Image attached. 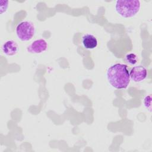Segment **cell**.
Listing matches in <instances>:
<instances>
[{"label": "cell", "instance_id": "6da1fadb", "mask_svg": "<svg viewBox=\"0 0 152 152\" xmlns=\"http://www.w3.org/2000/svg\"><path fill=\"white\" fill-rule=\"evenodd\" d=\"M106 77L109 84L116 89L126 88L130 83L129 73L125 64H116L109 67Z\"/></svg>", "mask_w": 152, "mask_h": 152}, {"label": "cell", "instance_id": "7a4b0ae2", "mask_svg": "<svg viewBox=\"0 0 152 152\" xmlns=\"http://www.w3.org/2000/svg\"><path fill=\"white\" fill-rule=\"evenodd\" d=\"M140 1L138 0H118L115 4V9L118 14L124 18L135 16L140 11Z\"/></svg>", "mask_w": 152, "mask_h": 152}, {"label": "cell", "instance_id": "3957f363", "mask_svg": "<svg viewBox=\"0 0 152 152\" xmlns=\"http://www.w3.org/2000/svg\"><path fill=\"white\" fill-rule=\"evenodd\" d=\"M15 32L20 40L26 42L31 40L33 37L35 33V27L31 22L24 21L17 25Z\"/></svg>", "mask_w": 152, "mask_h": 152}, {"label": "cell", "instance_id": "277c9868", "mask_svg": "<svg viewBox=\"0 0 152 152\" xmlns=\"http://www.w3.org/2000/svg\"><path fill=\"white\" fill-rule=\"evenodd\" d=\"M130 78L135 82H140L144 80L147 76L146 68L141 65L133 67L129 73Z\"/></svg>", "mask_w": 152, "mask_h": 152}, {"label": "cell", "instance_id": "5b68a950", "mask_svg": "<svg viewBox=\"0 0 152 152\" xmlns=\"http://www.w3.org/2000/svg\"><path fill=\"white\" fill-rule=\"evenodd\" d=\"M47 42L43 39H39L32 42L27 48L28 52L31 53H41L46 50Z\"/></svg>", "mask_w": 152, "mask_h": 152}, {"label": "cell", "instance_id": "8992f818", "mask_svg": "<svg viewBox=\"0 0 152 152\" xmlns=\"http://www.w3.org/2000/svg\"><path fill=\"white\" fill-rule=\"evenodd\" d=\"M2 50L6 55L14 56L18 51V46L14 40H8L2 45Z\"/></svg>", "mask_w": 152, "mask_h": 152}, {"label": "cell", "instance_id": "52a82bcc", "mask_svg": "<svg viewBox=\"0 0 152 152\" xmlns=\"http://www.w3.org/2000/svg\"><path fill=\"white\" fill-rule=\"evenodd\" d=\"M82 44L86 49H93L97 47L98 41L94 35L90 33H87L82 37Z\"/></svg>", "mask_w": 152, "mask_h": 152}, {"label": "cell", "instance_id": "ba28073f", "mask_svg": "<svg viewBox=\"0 0 152 152\" xmlns=\"http://www.w3.org/2000/svg\"><path fill=\"white\" fill-rule=\"evenodd\" d=\"M126 61L131 65H134L137 62V56L135 54L131 53L128 54L126 57Z\"/></svg>", "mask_w": 152, "mask_h": 152}, {"label": "cell", "instance_id": "9c48e42d", "mask_svg": "<svg viewBox=\"0 0 152 152\" xmlns=\"http://www.w3.org/2000/svg\"><path fill=\"white\" fill-rule=\"evenodd\" d=\"M151 95L147 96L144 100V104L145 107L148 109L150 111H151Z\"/></svg>", "mask_w": 152, "mask_h": 152}]
</instances>
